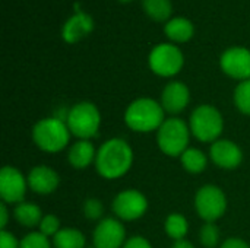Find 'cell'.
<instances>
[{
	"label": "cell",
	"instance_id": "6da1fadb",
	"mask_svg": "<svg viewBox=\"0 0 250 248\" xmlns=\"http://www.w3.org/2000/svg\"><path fill=\"white\" fill-rule=\"evenodd\" d=\"M133 164V151L130 145L120 139L113 137L104 142L97 151L95 168L105 180H116L123 177Z\"/></svg>",
	"mask_w": 250,
	"mask_h": 248
},
{
	"label": "cell",
	"instance_id": "7a4b0ae2",
	"mask_svg": "<svg viewBox=\"0 0 250 248\" xmlns=\"http://www.w3.org/2000/svg\"><path fill=\"white\" fill-rule=\"evenodd\" d=\"M164 120V108L161 102H157L151 98L135 99L125 111L126 126L138 133L158 130Z\"/></svg>",
	"mask_w": 250,
	"mask_h": 248
},
{
	"label": "cell",
	"instance_id": "3957f363",
	"mask_svg": "<svg viewBox=\"0 0 250 248\" xmlns=\"http://www.w3.org/2000/svg\"><path fill=\"white\" fill-rule=\"evenodd\" d=\"M70 130L64 120L59 117H48L40 120L32 129L34 143L47 153H57L63 151L70 140Z\"/></svg>",
	"mask_w": 250,
	"mask_h": 248
},
{
	"label": "cell",
	"instance_id": "277c9868",
	"mask_svg": "<svg viewBox=\"0 0 250 248\" xmlns=\"http://www.w3.org/2000/svg\"><path fill=\"white\" fill-rule=\"evenodd\" d=\"M64 121L73 136L79 140H89L98 134L101 126V114L95 104L82 101L75 104L66 114Z\"/></svg>",
	"mask_w": 250,
	"mask_h": 248
},
{
	"label": "cell",
	"instance_id": "5b68a950",
	"mask_svg": "<svg viewBox=\"0 0 250 248\" xmlns=\"http://www.w3.org/2000/svg\"><path fill=\"white\" fill-rule=\"evenodd\" d=\"M190 127L182 118H166L157 130V143L163 153L167 156H182L189 148Z\"/></svg>",
	"mask_w": 250,
	"mask_h": 248
},
{
	"label": "cell",
	"instance_id": "8992f818",
	"mask_svg": "<svg viewBox=\"0 0 250 248\" xmlns=\"http://www.w3.org/2000/svg\"><path fill=\"white\" fill-rule=\"evenodd\" d=\"M190 133L199 142H215L220 139L224 129L223 114L212 105L204 104L193 110L189 120Z\"/></svg>",
	"mask_w": 250,
	"mask_h": 248
},
{
	"label": "cell",
	"instance_id": "52a82bcc",
	"mask_svg": "<svg viewBox=\"0 0 250 248\" xmlns=\"http://www.w3.org/2000/svg\"><path fill=\"white\" fill-rule=\"evenodd\" d=\"M195 209L205 222H215L226 213L227 197L220 187L207 184L195 196Z\"/></svg>",
	"mask_w": 250,
	"mask_h": 248
},
{
	"label": "cell",
	"instance_id": "ba28073f",
	"mask_svg": "<svg viewBox=\"0 0 250 248\" xmlns=\"http://www.w3.org/2000/svg\"><path fill=\"white\" fill-rule=\"evenodd\" d=\"M151 70L163 77H170L177 75L183 67L182 51L171 44H160L149 54Z\"/></svg>",
	"mask_w": 250,
	"mask_h": 248
},
{
	"label": "cell",
	"instance_id": "9c48e42d",
	"mask_svg": "<svg viewBox=\"0 0 250 248\" xmlns=\"http://www.w3.org/2000/svg\"><path fill=\"white\" fill-rule=\"evenodd\" d=\"M146 209V197L133 189L120 191L113 200V212L120 221H136L145 215Z\"/></svg>",
	"mask_w": 250,
	"mask_h": 248
},
{
	"label": "cell",
	"instance_id": "30bf717a",
	"mask_svg": "<svg viewBox=\"0 0 250 248\" xmlns=\"http://www.w3.org/2000/svg\"><path fill=\"white\" fill-rule=\"evenodd\" d=\"M28 178L15 167H3L0 171V196L7 203H22L28 190Z\"/></svg>",
	"mask_w": 250,
	"mask_h": 248
},
{
	"label": "cell",
	"instance_id": "8fae6325",
	"mask_svg": "<svg viewBox=\"0 0 250 248\" xmlns=\"http://www.w3.org/2000/svg\"><path fill=\"white\" fill-rule=\"evenodd\" d=\"M126 241V229L123 224L114 218L100 221L92 234L94 248H123Z\"/></svg>",
	"mask_w": 250,
	"mask_h": 248
},
{
	"label": "cell",
	"instance_id": "7c38bea8",
	"mask_svg": "<svg viewBox=\"0 0 250 248\" xmlns=\"http://www.w3.org/2000/svg\"><path fill=\"white\" fill-rule=\"evenodd\" d=\"M221 69L226 75L248 80L250 79V51L243 47H233L224 51L220 60Z\"/></svg>",
	"mask_w": 250,
	"mask_h": 248
},
{
	"label": "cell",
	"instance_id": "4fadbf2b",
	"mask_svg": "<svg viewBox=\"0 0 250 248\" xmlns=\"http://www.w3.org/2000/svg\"><path fill=\"white\" fill-rule=\"evenodd\" d=\"M211 159L223 170H234L243 161V152L234 142L229 139H218L211 145Z\"/></svg>",
	"mask_w": 250,
	"mask_h": 248
},
{
	"label": "cell",
	"instance_id": "5bb4252c",
	"mask_svg": "<svg viewBox=\"0 0 250 248\" xmlns=\"http://www.w3.org/2000/svg\"><path fill=\"white\" fill-rule=\"evenodd\" d=\"M190 101L189 88L182 82H170L161 94V105L170 114L182 113Z\"/></svg>",
	"mask_w": 250,
	"mask_h": 248
},
{
	"label": "cell",
	"instance_id": "9a60e30c",
	"mask_svg": "<svg viewBox=\"0 0 250 248\" xmlns=\"http://www.w3.org/2000/svg\"><path fill=\"white\" fill-rule=\"evenodd\" d=\"M26 178L29 189L37 194H50L56 191V189L60 184L59 174L47 165L34 167Z\"/></svg>",
	"mask_w": 250,
	"mask_h": 248
},
{
	"label": "cell",
	"instance_id": "2e32d148",
	"mask_svg": "<svg viewBox=\"0 0 250 248\" xmlns=\"http://www.w3.org/2000/svg\"><path fill=\"white\" fill-rule=\"evenodd\" d=\"M94 28V22L92 18L86 13L79 12L78 15L72 16L70 19H67V22L63 26V38L66 42L75 44L79 39H82L83 37H86Z\"/></svg>",
	"mask_w": 250,
	"mask_h": 248
},
{
	"label": "cell",
	"instance_id": "e0dca14e",
	"mask_svg": "<svg viewBox=\"0 0 250 248\" xmlns=\"http://www.w3.org/2000/svg\"><path fill=\"white\" fill-rule=\"evenodd\" d=\"M95 158H97L95 146L89 140H82V139L75 142L67 153L69 164L76 170H85L92 162L95 164Z\"/></svg>",
	"mask_w": 250,
	"mask_h": 248
},
{
	"label": "cell",
	"instance_id": "ac0fdd59",
	"mask_svg": "<svg viewBox=\"0 0 250 248\" xmlns=\"http://www.w3.org/2000/svg\"><path fill=\"white\" fill-rule=\"evenodd\" d=\"M13 216L22 227H26V228H34V227L40 225L41 219L44 218L40 206H37L34 203H26V202L16 205V208L13 210Z\"/></svg>",
	"mask_w": 250,
	"mask_h": 248
},
{
	"label": "cell",
	"instance_id": "d6986e66",
	"mask_svg": "<svg viewBox=\"0 0 250 248\" xmlns=\"http://www.w3.org/2000/svg\"><path fill=\"white\" fill-rule=\"evenodd\" d=\"M166 34L170 39L176 42H185L193 35V25L186 18H174L167 22Z\"/></svg>",
	"mask_w": 250,
	"mask_h": 248
},
{
	"label": "cell",
	"instance_id": "ffe728a7",
	"mask_svg": "<svg viewBox=\"0 0 250 248\" xmlns=\"http://www.w3.org/2000/svg\"><path fill=\"white\" fill-rule=\"evenodd\" d=\"M85 235L75 228H63L53 237L54 248H86Z\"/></svg>",
	"mask_w": 250,
	"mask_h": 248
},
{
	"label": "cell",
	"instance_id": "44dd1931",
	"mask_svg": "<svg viewBox=\"0 0 250 248\" xmlns=\"http://www.w3.org/2000/svg\"><path fill=\"white\" fill-rule=\"evenodd\" d=\"M180 162L188 172L201 174L208 165V158L202 151L196 148H188L180 156Z\"/></svg>",
	"mask_w": 250,
	"mask_h": 248
},
{
	"label": "cell",
	"instance_id": "7402d4cb",
	"mask_svg": "<svg viewBox=\"0 0 250 248\" xmlns=\"http://www.w3.org/2000/svg\"><path fill=\"white\" fill-rule=\"evenodd\" d=\"M166 232L170 238H173L174 241L179 240H185L188 231H189V224L188 219L180 215V213H171L167 219H166Z\"/></svg>",
	"mask_w": 250,
	"mask_h": 248
},
{
	"label": "cell",
	"instance_id": "603a6c76",
	"mask_svg": "<svg viewBox=\"0 0 250 248\" xmlns=\"http://www.w3.org/2000/svg\"><path fill=\"white\" fill-rule=\"evenodd\" d=\"M142 6L148 16L158 22L167 20L171 15L170 0H142Z\"/></svg>",
	"mask_w": 250,
	"mask_h": 248
},
{
	"label": "cell",
	"instance_id": "cb8c5ba5",
	"mask_svg": "<svg viewBox=\"0 0 250 248\" xmlns=\"http://www.w3.org/2000/svg\"><path fill=\"white\" fill-rule=\"evenodd\" d=\"M234 104L240 113L250 115V79L242 80L234 91Z\"/></svg>",
	"mask_w": 250,
	"mask_h": 248
},
{
	"label": "cell",
	"instance_id": "d4e9b609",
	"mask_svg": "<svg viewBox=\"0 0 250 248\" xmlns=\"http://www.w3.org/2000/svg\"><path fill=\"white\" fill-rule=\"evenodd\" d=\"M201 243L205 248H215L220 244V229L214 222H207L201 228Z\"/></svg>",
	"mask_w": 250,
	"mask_h": 248
},
{
	"label": "cell",
	"instance_id": "484cf974",
	"mask_svg": "<svg viewBox=\"0 0 250 248\" xmlns=\"http://www.w3.org/2000/svg\"><path fill=\"white\" fill-rule=\"evenodd\" d=\"M21 248H53L48 237L38 232H29L21 240Z\"/></svg>",
	"mask_w": 250,
	"mask_h": 248
},
{
	"label": "cell",
	"instance_id": "4316f807",
	"mask_svg": "<svg viewBox=\"0 0 250 248\" xmlns=\"http://www.w3.org/2000/svg\"><path fill=\"white\" fill-rule=\"evenodd\" d=\"M40 232L45 237H54L60 231V219L54 215H47L40 222Z\"/></svg>",
	"mask_w": 250,
	"mask_h": 248
},
{
	"label": "cell",
	"instance_id": "83f0119b",
	"mask_svg": "<svg viewBox=\"0 0 250 248\" xmlns=\"http://www.w3.org/2000/svg\"><path fill=\"white\" fill-rule=\"evenodd\" d=\"M104 212V206L98 199H88L83 203V215L91 219V221H97L103 216Z\"/></svg>",
	"mask_w": 250,
	"mask_h": 248
},
{
	"label": "cell",
	"instance_id": "f1b7e54d",
	"mask_svg": "<svg viewBox=\"0 0 250 248\" xmlns=\"http://www.w3.org/2000/svg\"><path fill=\"white\" fill-rule=\"evenodd\" d=\"M0 248H21V241H18L12 232L1 229L0 231Z\"/></svg>",
	"mask_w": 250,
	"mask_h": 248
},
{
	"label": "cell",
	"instance_id": "f546056e",
	"mask_svg": "<svg viewBox=\"0 0 250 248\" xmlns=\"http://www.w3.org/2000/svg\"><path fill=\"white\" fill-rule=\"evenodd\" d=\"M123 248H152V246L149 244V241H148L146 238L136 235V237H130V238L125 243Z\"/></svg>",
	"mask_w": 250,
	"mask_h": 248
},
{
	"label": "cell",
	"instance_id": "4dcf8cb0",
	"mask_svg": "<svg viewBox=\"0 0 250 248\" xmlns=\"http://www.w3.org/2000/svg\"><path fill=\"white\" fill-rule=\"evenodd\" d=\"M220 248H250V246L240 238H229L221 244Z\"/></svg>",
	"mask_w": 250,
	"mask_h": 248
},
{
	"label": "cell",
	"instance_id": "1f68e13d",
	"mask_svg": "<svg viewBox=\"0 0 250 248\" xmlns=\"http://www.w3.org/2000/svg\"><path fill=\"white\" fill-rule=\"evenodd\" d=\"M0 227L1 229H6V225H7V218H9V213H7V208H6V203L1 202L0 205Z\"/></svg>",
	"mask_w": 250,
	"mask_h": 248
},
{
	"label": "cell",
	"instance_id": "d6a6232c",
	"mask_svg": "<svg viewBox=\"0 0 250 248\" xmlns=\"http://www.w3.org/2000/svg\"><path fill=\"white\" fill-rule=\"evenodd\" d=\"M173 248H195V246L190 243V241H188L186 238L185 240H179V241H174V244H173Z\"/></svg>",
	"mask_w": 250,
	"mask_h": 248
},
{
	"label": "cell",
	"instance_id": "836d02e7",
	"mask_svg": "<svg viewBox=\"0 0 250 248\" xmlns=\"http://www.w3.org/2000/svg\"><path fill=\"white\" fill-rule=\"evenodd\" d=\"M122 1H130V0H122Z\"/></svg>",
	"mask_w": 250,
	"mask_h": 248
},
{
	"label": "cell",
	"instance_id": "e575fe53",
	"mask_svg": "<svg viewBox=\"0 0 250 248\" xmlns=\"http://www.w3.org/2000/svg\"><path fill=\"white\" fill-rule=\"evenodd\" d=\"M89 248H94V247H89Z\"/></svg>",
	"mask_w": 250,
	"mask_h": 248
}]
</instances>
